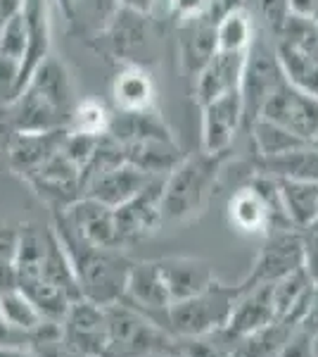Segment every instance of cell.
<instances>
[{
  "label": "cell",
  "instance_id": "b9f144b4",
  "mask_svg": "<svg viewBox=\"0 0 318 357\" xmlns=\"http://www.w3.org/2000/svg\"><path fill=\"white\" fill-rule=\"evenodd\" d=\"M121 8H131L136 13H143V15H152L157 10L159 0H117Z\"/></svg>",
  "mask_w": 318,
  "mask_h": 357
},
{
  "label": "cell",
  "instance_id": "1f68e13d",
  "mask_svg": "<svg viewBox=\"0 0 318 357\" xmlns=\"http://www.w3.org/2000/svg\"><path fill=\"white\" fill-rule=\"evenodd\" d=\"M259 15L264 17L269 31L273 33V38L280 33L285 20L290 17V0H257Z\"/></svg>",
  "mask_w": 318,
  "mask_h": 357
},
{
  "label": "cell",
  "instance_id": "ee69618b",
  "mask_svg": "<svg viewBox=\"0 0 318 357\" xmlns=\"http://www.w3.org/2000/svg\"><path fill=\"white\" fill-rule=\"evenodd\" d=\"M57 3H60L62 13H65L67 22H69V20H72V8H74V0H57Z\"/></svg>",
  "mask_w": 318,
  "mask_h": 357
},
{
  "label": "cell",
  "instance_id": "f35d334b",
  "mask_svg": "<svg viewBox=\"0 0 318 357\" xmlns=\"http://www.w3.org/2000/svg\"><path fill=\"white\" fill-rule=\"evenodd\" d=\"M17 286V272H15V262L3 260L0 257V293L10 291Z\"/></svg>",
  "mask_w": 318,
  "mask_h": 357
},
{
  "label": "cell",
  "instance_id": "83f0119b",
  "mask_svg": "<svg viewBox=\"0 0 318 357\" xmlns=\"http://www.w3.org/2000/svg\"><path fill=\"white\" fill-rule=\"evenodd\" d=\"M294 331H297V326L287 324L283 319H273L271 324L242 338V348L238 353L242 357H278Z\"/></svg>",
  "mask_w": 318,
  "mask_h": 357
},
{
  "label": "cell",
  "instance_id": "d6a6232c",
  "mask_svg": "<svg viewBox=\"0 0 318 357\" xmlns=\"http://www.w3.org/2000/svg\"><path fill=\"white\" fill-rule=\"evenodd\" d=\"M316 338L311 333L297 329L290 336V341L285 343V348L280 350L278 357H316Z\"/></svg>",
  "mask_w": 318,
  "mask_h": 357
},
{
  "label": "cell",
  "instance_id": "4dcf8cb0",
  "mask_svg": "<svg viewBox=\"0 0 318 357\" xmlns=\"http://www.w3.org/2000/svg\"><path fill=\"white\" fill-rule=\"evenodd\" d=\"M161 3H164V8H166V15H171L176 22L212 15V8H214V0H159V5Z\"/></svg>",
  "mask_w": 318,
  "mask_h": 357
},
{
  "label": "cell",
  "instance_id": "ba28073f",
  "mask_svg": "<svg viewBox=\"0 0 318 357\" xmlns=\"http://www.w3.org/2000/svg\"><path fill=\"white\" fill-rule=\"evenodd\" d=\"M259 117L280 124L290 134L311 143L318 136V98L294 89L285 79L264 102Z\"/></svg>",
  "mask_w": 318,
  "mask_h": 357
},
{
  "label": "cell",
  "instance_id": "836d02e7",
  "mask_svg": "<svg viewBox=\"0 0 318 357\" xmlns=\"http://www.w3.org/2000/svg\"><path fill=\"white\" fill-rule=\"evenodd\" d=\"M31 350L36 357H81L79 353H74V350L62 341V333L57 338H48V341L33 343Z\"/></svg>",
  "mask_w": 318,
  "mask_h": 357
},
{
  "label": "cell",
  "instance_id": "4fadbf2b",
  "mask_svg": "<svg viewBox=\"0 0 318 357\" xmlns=\"http://www.w3.org/2000/svg\"><path fill=\"white\" fill-rule=\"evenodd\" d=\"M242 126L240 91H230L202 105V153H228Z\"/></svg>",
  "mask_w": 318,
  "mask_h": 357
},
{
  "label": "cell",
  "instance_id": "e575fe53",
  "mask_svg": "<svg viewBox=\"0 0 318 357\" xmlns=\"http://www.w3.org/2000/svg\"><path fill=\"white\" fill-rule=\"evenodd\" d=\"M178 350H181L183 357H230V355L221 353L216 345L198 341V338H186V343H183Z\"/></svg>",
  "mask_w": 318,
  "mask_h": 357
},
{
  "label": "cell",
  "instance_id": "603a6c76",
  "mask_svg": "<svg viewBox=\"0 0 318 357\" xmlns=\"http://www.w3.org/2000/svg\"><path fill=\"white\" fill-rule=\"evenodd\" d=\"M273 181L280 195V205L292 229H304L314 220H318V181L283 176H273Z\"/></svg>",
  "mask_w": 318,
  "mask_h": 357
},
{
  "label": "cell",
  "instance_id": "f6af8a7d",
  "mask_svg": "<svg viewBox=\"0 0 318 357\" xmlns=\"http://www.w3.org/2000/svg\"><path fill=\"white\" fill-rule=\"evenodd\" d=\"M154 357H183L181 355V350H166V353H159V355H154Z\"/></svg>",
  "mask_w": 318,
  "mask_h": 357
},
{
  "label": "cell",
  "instance_id": "7c38bea8",
  "mask_svg": "<svg viewBox=\"0 0 318 357\" xmlns=\"http://www.w3.org/2000/svg\"><path fill=\"white\" fill-rule=\"evenodd\" d=\"M57 217L72 229L79 238L95 248H119L117 229H114V212L112 207L97 203V200L81 195L67 207L55 210Z\"/></svg>",
  "mask_w": 318,
  "mask_h": 357
},
{
  "label": "cell",
  "instance_id": "5b68a950",
  "mask_svg": "<svg viewBox=\"0 0 318 357\" xmlns=\"http://www.w3.org/2000/svg\"><path fill=\"white\" fill-rule=\"evenodd\" d=\"M238 286H225L214 281L205 291L186 301L171 303L166 310V321L176 338H202L209 333H218L228 321L233 305L238 301Z\"/></svg>",
  "mask_w": 318,
  "mask_h": 357
},
{
  "label": "cell",
  "instance_id": "cb8c5ba5",
  "mask_svg": "<svg viewBox=\"0 0 318 357\" xmlns=\"http://www.w3.org/2000/svg\"><path fill=\"white\" fill-rule=\"evenodd\" d=\"M276 57L283 69V77L290 82L294 89L304 91V93L318 98V62L311 60L309 55H304L302 50H297L294 45L285 41H273Z\"/></svg>",
  "mask_w": 318,
  "mask_h": 357
},
{
  "label": "cell",
  "instance_id": "2e32d148",
  "mask_svg": "<svg viewBox=\"0 0 318 357\" xmlns=\"http://www.w3.org/2000/svg\"><path fill=\"white\" fill-rule=\"evenodd\" d=\"M245 53H230V50H216L212 60L202 67V72L193 79L195 82V100L200 105L214 100V98L230 93L240 89L242 67H245Z\"/></svg>",
  "mask_w": 318,
  "mask_h": 357
},
{
  "label": "cell",
  "instance_id": "6da1fadb",
  "mask_svg": "<svg viewBox=\"0 0 318 357\" xmlns=\"http://www.w3.org/2000/svg\"><path fill=\"white\" fill-rule=\"evenodd\" d=\"M77 105L72 72L60 57L50 53L29 74L26 84L10 102L15 131L67 129Z\"/></svg>",
  "mask_w": 318,
  "mask_h": 357
},
{
  "label": "cell",
  "instance_id": "30bf717a",
  "mask_svg": "<svg viewBox=\"0 0 318 357\" xmlns=\"http://www.w3.org/2000/svg\"><path fill=\"white\" fill-rule=\"evenodd\" d=\"M299 267H304L302 236L294 231L273 234L269 236V241H266L262 252H259L257 262L252 264L250 274L238 284V289L240 293H245L262 284H273V281L283 279L285 274H290Z\"/></svg>",
  "mask_w": 318,
  "mask_h": 357
},
{
  "label": "cell",
  "instance_id": "8992f818",
  "mask_svg": "<svg viewBox=\"0 0 318 357\" xmlns=\"http://www.w3.org/2000/svg\"><path fill=\"white\" fill-rule=\"evenodd\" d=\"M285 82L283 69L276 57V48L264 33L254 31V38L247 48L245 67L240 77V102H242V126H250L259 119L264 102L278 86Z\"/></svg>",
  "mask_w": 318,
  "mask_h": 357
},
{
  "label": "cell",
  "instance_id": "9a60e30c",
  "mask_svg": "<svg viewBox=\"0 0 318 357\" xmlns=\"http://www.w3.org/2000/svg\"><path fill=\"white\" fill-rule=\"evenodd\" d=\"M216 53V17L202 15L178 22V55L188 79H195Z\"/></svg>",
  "mask_w": 318,
  "mask_h": 357
},
{
  "label": "cell",
  "instance_id": "4316f807",
  "mask_svg": "<svg viewBox=\"0 0 318 357\" xmlns=\"http://www.w3.org/2000/svg\"><path fill=\"white\" fill-rule=\"evenodd\" d=\"M254 22L245 5L223 13L216 20V50H230V53H245L254 38Z\"/></svg>",
  "mask_w": 318,
  "mask_h": 357
},
{
  "label": "cell",
  "instance_id": "9c48e42d",
  "mask_svg": "<svg viewBox=\"0 0 318 357\" xmlns=\"http://www.w3.org/2000/svg\"><path fill=\"white\" fill-rule=\"evenodd\" d=\"M164 176H154L152 181L136 193L124 205L114 207V229H117L119 248H129L133 243L150 238L159 231L161 227V212H159V198Z\"/></svg>",
  "mask_w": 318,
  "mask_h": 357
},
{
  "label": "cell",
  "instance_id": "484cf974",
  "mask_svg": "<svg viewBox=\"0 0 318 357\" xmlns=\"http://www.w3.org/2000/svg\"><path fill=\"white\" fill-rule=\"evenodd\" d=\"M0 314H3V319L8 321L10 329H15L17 333H22V336L26 338L29 345L33 343L36 331L48 321V319H43V314L36 310V305L29 301L17 286L5 293H0Z\"/></svg>",
  "mask_w": 318,
  "mask_h": 357
},
{
  "label": "cell",
  "instance_id": "d4e9b609",
  "mask_svg": "<svg viewBox=\"0 0 318 357\" xmlns=\"http://www.w3.org/2000/svg\"><path fill=\"white\" fill-rule=\"evenodd\" d=\"M257 167L266 176L311 178V181H318V151L311 146H304L292 153L276 155V158H259Z\"/></svg>",
  "mask_w": 318,
  "mask_h": 357
},
{
  "label": "cell",
  "instance_id": "7bdbcfd3",
  "mask_svg": "<svg viewBox=\"0 0 318 357\" xmlns=\"http://www.w3.org/2000/svg\"><path fill=\"white\" fill-rule=\"evenodd\" d=\"M0 357H36L29 345H0Z\"/></svg>",
  "mask_w": 318,
  "mask_h": 357
},
{
  "label": "cell",
  "instance_id": "74e56055",
  "mask_svg": "<svg viewBox=\"0 0 318 357\" xmlns=\"http://www.w3.org/2000/svg\"><path fill=\"white\" fill-rule=\"evenodd\" d=\"M13 136H15V124H13V114H10V105H0V153L8 151Z\"/></svg>",
  "mask_w": 318,
  "mask_h": 357
},
{
  "label": "cell",
  "instance_id": "277c9868",
  "mask_svg": "<svg viewBox=\"0 0 318 357\" xmlns=\"http://www.w3.org/2000/svg\"><path fill=\"white\" fill-rule=\"evenodd\" d=\"M105 321L107 345L102 357H154L178 348L164 326L126 301L105 305Z\"/></svg>",
  "mask_w": 318,
  "mask_h": 357
},
{
  "label": "cell",
  "instance_id": "3957f363",
  "mask_svg": "<svg viewBox=\"0 0 318 357\" xmlns=\"http://www.w3.org/2000/svg\"><path fill=\"white\" fill-rule=\"evenodd\" d=\"M225 155L228 153H200L181 158V162L164 176L159 198L161 224H186L198 220L209 205Z\"/></svg>",
  "mask_w": 318,
  "mask_h": 357
},
{
  "label": "cell",
  "instance_id": "8d00e7d4",
  "mask_svg": "<svg viewBox=\"0 0 318 357\" xmlns=\"http://www.w3.org/2000/svg\"><path fill=\"white\" fill-rule=\"evenodd\" d=\"M297 329H302L306 333H311L314 338H318V284L314 293H311V301H309V307H306V312L302 317V321H299Z\"/></svg>",
  "mask_w": 318,
  "mask_h": 357
},
{
  "label": "cell",
  "instance_id": "52a82bcc",
  "mask_svg": "<svg viewBox=\"0 0 318 357\" xmlns=\"http://www.w3.org/2000/svg\"><path fill=\"white\" fill-rule=\"evenodd\" d=\"M95 38H100L107 55L117 57L124 65H143V57L150 53V45H152L150 15L119 5L107 26Z\"/></svg>",
  "mask_w": 318,
  "mask_h": 357
},
{
  "label": "cell",
  "instance_id": "ffe728a7",
  "mask_svg": "<svg viewBox=\"0 0 318 357\" xmlns=\"http://www.w3.org/2000/svg\"><path fill=\"white\" fill-rule=\"evenodd\" d=\"M109 93L117 112H145L154 107L157 86L143 65H124L114 77Z\"/></svg>",
  "mask_w": 318,
  "mask_h": 357
},
{
  "label": "cell",
  "instance_id": "60d3db41",
  "mask_svg": "<svg viewBox=\"0 0 318 357\" xmlns=\"http://www.w3.org/2000/svg\"><path fill=\"white\" fill-rule=\"evenodd\" d=\"M290 13L306 17V20H316L318 0H290Z\"/></svg>",
  "mask_w": 318,
  "mask_h": 357
},
{
  "label": "cell",
  "instance_id": "e0dca14e",
  "mask_svg": "<svg viewBox=\"0 0 318 357\" xmlns=\"http://www.w3.org/2000/svg\"><path fill=\"white\" fill-rule=\"evenodd\" d=\"M157 267L166 291H169L171 303L198 296L216 281V274L209 267V262L198 260V257H164V260H157Z\"/></svg>",
  "mask_w": 318,
  "mask_h": 357
},
{
  "label": "cell",
  "instance_id": "f1b7e54d",
  "mask_svg": "<svg viewBox=\"0 0 318 357\" xmlns=\"http://www.w3.org/2000/svg\"><path fill=\"white\" fill-rule=\"evenodd\" d=\"M250 131H252L259 158H276V155H285V153L297 151V148L309 146L302 138H297L287 129H283L280 124L269 122V119H264V117H259L257 122L250 126Z\"/></svg>",
  "mask_w": 318,
  "mask_h": 357
},
{
  "label": "cell",
  "instance_id": "bcb514c9",
  "mask_svg": "<svg viewBox=\"0 0 318 357\" xmlns=\"http://www.w3.org/2000/svg\"><path fill=\"white\" fill-rule=\"evenodd\" d=\"M230 357H242L240 353H233V355H230Z\"/></svg>",
  "mask_w": 318,
  "mask_h": 357
},
{
  "label": "cell",
  "instance_id": "5bb4252c",
  "mask_svg": "<svg viewBox=\"0 0 318 357\" xmlns=\"http://www.w3.org/2000/svg\"><path fill=\"white\" fill-rule=\"evenodd\" d=\"M152 178H154L152 174H145L138 167L121 162L86 178L81 195H88V198H93L97 203L114 210V207L124 205L126 200H131L136 193H141Z\"/></svg>",
  "mask_w": 318,
  "mask_h": 357
},
{
  "label": "cell",
  "instance_id": "8fae6325",
  "mask_svg": "<svg viewBox=\"0 0 318 357\" xmlns=\"http://www.w3.org/2000/svg\"><path fill=\"white\" fill-rule=\"evenodd\" d=\"M62 341L81 357H102L107 345L105 307L90 301H74L60 321Z\"/></svg>",
  "mask_w": 318,
  "mask_h": 357
},
{
  "label": "cell",
  "instance_id": "d590c367",
  "mask_svg": "<svg viewBox=\"0 0 318 357\" xmlns=\"http://www.w3.org/2000/svg\"><path fill=\"white\" fill-rule=\"evenodd\" d=\"M17 243H19V227L0 224V257H3V260L15 262Z\"/></svg>",
  "mask_w": 318,
  "mask_h": 357
},
{
  "label": "cell",
  "instance_id": "ac0fdd59",
  "mask_svg": "<svg viewBox=\"0 0 318 357\" xmlns=\"http://www.w3.org/2000/svg\"><path fill=\"white\" fill-rule=\"evenodd\" d=\"M273 319L276 314H273V305H271V284H262L257 289L240 293L221 333L228 338L242 341L245 336L259 331L262 326L271 324Z\"/></svg>",
  "mask_w": 318,
  "mask_h": 357
},
{
  "label": "cell",
  "instance_id": "7dc6e473",
  "mask_svg": "<svg viewBox=\"0 0 318 357\" xmlns=\"http://www.w3.org/2000/svg\"><path fill=\"white\" fill-rule=\"evenodd\" d=\"M314 22H316V29H318V15H316V20H314Z\"/></svg>",
  "mask_w": 318,
  "mask_h": 357
},
{
  "label": "cell",
  "instance_id": "ab89813d",
  "mask_svg": "<svg viewBox=\"0 0 318 357\" xmlns=\"http://www.w3.org/2000/svg\"><path fill=\"white\" fill-rule=\"evenodd\" d=\"M0 345H29V341L22 333L10 329L8 321L3 319V314H0ZM29 348H31V345H29Z\"/></svg>",
  "mask_w": 318,
  "mask_h": 357
},
{
  "label": "cell",
  "instance_id": "44dd1931",
  "mask_svg": "<svg viewBox=\"0 0 318 357\" xmlns=\"http://www.w3.org/2000/svg\"><path fill=\"white\" fill-rule=\"evenodd\" d=\"M121 301L131 303L138 310H152V312H164L169 310L171 298L164 286L157 260L152 262H133L126 279V291Z\"/></svg>",
  "mask_w": 318,
  "mask_h": 357
},
{
  "label": "cell",
  "instance_id": "7a4b0ae2",
  "mask_svg": "<svg viewBox=\"0 0 318 357\" xmlns=\"http://www.w3.org/2000/svg\"><path fill=\"white\" fill-rule=\"evenodd\" d=\"M53 231L72 260L84 301L105 307V305H112L124 298L126 279H129V269L133 262L121 252V248H95L86 243L57 217V212L53 217Z\"/></svg>",
  "mask_w": 318,
  "mask_h": 357
},
{
  "label": "cell",
  "instance_id": "7402d4cb",
  "mask_svg": "<svg viewBox=\"0 0 318 357\" xmlns=\"http://www.w3.org/2000/svg\"><path fill=\"white\" fill-rule=\"evenodd\" d=\"M22 13L26 20V55L19 72V91L29 74L50 55V8L48 0H24Z\"/></svg>",
  "mask_w": 318,
  "mask_h": 357
},
{
  "label": "cell",
  "instance_id": "f546056e",
  "mask_svg": "<svg viewBox=\"0 0 318 357\" xmlns=\"http://www.w3.org/2000/svg\"><path fill=\"white\" fill-rule=\"evenodd\" d=\"M109 119H112V114L100 100L84 98V100H77V105H74L72 117L67 122V131L84 136H105L109 129Z\"/></svg>",
  "mask_w": 318,
  "mask_h": 357
},
{
  "label": "cell",
  "instance_id": "d6986e66",
  "mask_svg": "<svg viewBox=\"0 0 318 357\" xmlns=\"http://www.w3.org/2000/svg\"><path fill=\"white\" fill-rule=\"evenodd\" d=\"M67 129L55 131H15L8 151V165L15 174L29 176L60 148Z\"/></svg>",
  "mask_w": 318,
  "mask_h": 357
}]
</instances>
